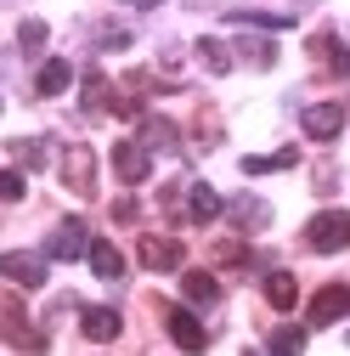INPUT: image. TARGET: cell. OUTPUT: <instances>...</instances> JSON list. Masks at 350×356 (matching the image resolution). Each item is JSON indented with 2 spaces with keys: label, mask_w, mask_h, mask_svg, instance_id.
I'll return each instance as SVG.
<instances>
[{
  "label": "cell",
  "mask_w": 350,
  "mask_h": 356,
  "mask_svg": "<svg viewBox=\"0 0 350 356\" xmlns=\"http://www.w3.org/2000/svg\"><path fill=\"white\" fill-rule=\"evenodd\" d=\"M136 254H142V266L147 272H175V266H181V238H164V232H147L142 243H136Z\"/></svg>",
  "instance_id": "obj_5"
},
{
  "label": "cell",
  "mask_w": 350,
  "mask_h": 356,
  "mask_svg": "<svg viewBox=\"0 0 350 356\" xmlns=\"http://www.w3.org/2000/svg\"><path fill=\"white\" fill-rule=\"evenodd\" d=\"M68 85H74V68H68L62 57H51V63H40V74H34V91H40V97H62Z\"/></svg>",
  "instance_id": "obj_12"
},
{
  "label": "cell",
  "mask_w": 350,
  "mask_h": 356,
  "mask_svg": "<svg viewBox=\"0 0 350 356\" xmlns=\"http://www.w3.org/2000/svg\"><path fill=\"white\" fill-rule=\"evenodd\" d=\"M187 215L198 220V227H203V220H215V215H221V193L203 187V181H192V187H187Z\"/></svg>",
  "instance_id": "obj_16"
},
{
  "label": "cell",
  "mask_w": 350,
  "mask_h": 356,
  "mask_svg": "<svg viewBox=\"0 0 350 356\" xmlns=\"http://www.w3.org/2000/svg\"><path fill=\"white\" fill-rule=\"evenodd\" d=\"M299 164V153L294 147H277V153H254V159H243V170L249 175H266V170H294Z\"/></svg>",
  "instance_id": "obj_21"
},
{
  "label": "cell",
  "mask_w": 350,
  "mask_h": 356,
  "mask_svg": "<svg viewBox=\"0 0 350 356\" xmlns=\"http://www.w3.org/2000/svg\"><path fill=\"white\" fill-rule=\"evenodd\" d=\"M46 34H51L46 23H40V17H28V23L17 29V46H23L28 57H40V51H46Z\"/></svg>",
  "instance_id": "obj_25"
},
{
  "label": "cell",
  "mask_w": 350,
  "mask_h": 356,
  "mask_svg": "<svg viewBox=\"0 0 350 356\" xmlns=\"http://www.w3.org/2000/svg\"><path fill=\"white\" fill-rule=\"evenodd\" d=\"M238 57H249L254 68H272L277 63V46H266V40H238Z\"/></svg>",
  "instance_id": "obj_26"
},
{
  "label": "cell",
  "mask_w": 350,
  "mask_h": 356,
  "mask_svg": "<svg viewBox=\"0 0 350 356\" xmlns=\"http://www.w3.org/2000/svg\"><path fill=\"white\" fill-rule=\"evenodd\" d=\"M181 294H187V305H215V300H221V283H215L209 272H187Z\"/></svg>",
  "instance_id": "obj_18"
},
{
  "label": "cell",
  "mask_w": 350,
  "mask_h": 356,
  "mask_svg": "<svg viewBox=\"0 0 350 356\" xmlns=\"http://www.w3.org/2000/svg\"><path fill=\"white\" fill-rule=\"evenodd\" d=\"M113 175H119L124 187H142L147 175H153V153H147L142 142H119V147H113Z\"/></svg>",
  "instance_id": "obj_4"
},
{
  "label": "cell",
  "mask_w": 350,
  "mask_h": 356,
  "mask_svg": "<svg viewBox=\"0 0 350 356\" xmlns=\"http://www.w3.org/2000/svg\"><path fill=\"white\" fill-rule=\"evenodd\" d=\"M62 181H68V193L91 198V193H97V153H91V147H68V153H62Z\"/></svg>",
  "instance_id": "obj_3"
},
{
  "label": "cell",
  "mask_w": 350,
  "mask_h": 356,
  "mask_svg": "<svg viewBox=\"0 0 350 356\" xmlns=\"http://www.w3.org/2000/svg\"><path fill=\"white\" fill-rule=\"evenodd\" d=\"M124 6H158V0H124Z\"/></svg>",
  "instance_id": "obj_32"
},
{
  "label": "cell",
  "mask_w": 350,
  "mask_h": 356,
  "mask_svg": "<svg viewBox=\"0 0 350 356\" xmlns=\"http://www.w3.org/2000/svg\"><path fill=\"white\" fill-rule=\"evenodd\" d=\"M169 339L181 345V350H209V334H203V323L192 317V311H169Z\"/></svg>",
  "instance_id": "obj_10"
},
{
  "label": "cell",
  "mask_w": 350,
  "mask_h": 356,
  "mask_svg": "<svg viewBox=\"0 0 350 356\" xmlns=\"http://www.w3.org/2000/svg\"><path fill=\"white\" fill-rule=\"evenodd\" d=\"M175 142H181V130H175L169 119H142V147H175Z\"/></svg>",
  "instance_id": "obj_22"
},
{
  "label": "cell",
  "mask_w": 350,
  "mask_h": 356,
  "mask_svg": "<svg viewBox=\"0 0 350 356\" xmlns=\"http://www.w3.org/2000/svg\"><path fill=\"white\" fill-rule=\"evenodd\" d=\"M0 277L17 283V289H40V283H46V254H28V249L0 254Z\"/></svg>",
  "instance_id": "obj_2"
},
{
  "label": "cell",
  "mask_w": 350,
  "mask_h": 356,
  "mask_svg": "<svg viewBox=\"0 0 350 356\" xmlns=\"http://www.w3.org/2000/svg\"><path fill=\"white\" fill-rule=\"evenodd\" d=\"M272 350L277 356H299L305 350V328H272Z\"/></svg>",
  "instance_id": "obj_27"
},
{
  "label": "cell",
  "mask_w": 350,
  "mask_h": 356,
  "mask_svg": "<svg viewBox=\"0 0 350 356\" xmlns=\"http://www.w3.org/2000/svg\"><path fill=\"white\" fill-rule=\"evenodd\" d=\"M339 130H344V108H339V102H317V108H305V136L333 142Z\"/></svg>",
  "instance_id": "obj_9"
},
{
  "label": "cell",
  "mask_w": 350,
  "mask_h": 356,
  "mask_svg": "<svg viewBox=\"0 0 350 356\" xmlns=\"http://www.w3.org/2000/svg\"><path fill=\"white\" fill-rule=\"evenodd\" d=\"M97 46H102V51H124V46H130V29H102Z\"/></svg>",
  "instance_id": "obj_29"
},
{
  "label": "cell",
  "mask_w": 350,
  "mask_h": 356,
  "mask_svg": "<svg viewBox=\"0 0 350 356\" xmlns=\"http://www.w3.org/2000/svg\"><path fill=\"white\" fill-rule=\"evenodd\" d=\"M0 311H6V339H12L17 350H46V334H34V328H28L23 300H17V294H6V300H0Z\"/></svg>",
  "instance_id": "obj_7"
},
{
  "label": "cell",
  "mask_w": 350,
  "mask_h": 356,
  "mask_svg": "<svg viewBox=\"0 0 350 356\" xmlns=\"http://www.w3.org/2000/svg\"><path fill=\"white\" fill-rule=\"evenodd\" d=\"M51 254H57V260H79V254H91V232H85V220H79V215H68L62 227H57Z\"/></svg>",
  "instance_id": "obj_8"
},
{
  "label": "cell",
  "mask_w": 350,
  "mask_h": 356,
  "mask_svg": "<svg viewBox=\"0 0 350 356\" xmlns=\"http://www.w3.org/2000/svg\"><path fill=\"white\" fill-rule=\"evenodd\" d=\"M91 272H97V277H108V283H119V277H124V254H119L108 238H97V243H91Z\"/></svg>",
  "instance_id": "obj_15"
},
{
  "label": "cell",
  "mask_w": 350,
  "mask_h": 356,
  "mask_svg": "<svg viewBox=\"0 0 350 356\" xmlns=\"http://www.w3.org/2000/svg\"><path fill=\"white\" fill-rule=\"evenodd\" d=\"M311 57H322V63H328L333 74H344V79H350V51L339 46L333 34H311Z\"/></svg>",
  "instance_id": "obj_17"
},
{
  "label": "cell",
  "mask_w": 350,
  "mask_h": 356,
  "mask_svg": "<svg viewBox=\"0 0 350 356\" xmlns=\"http://www.w3.org/2000/svg\"><path fill=\"white\" fill-rule=\"evenodd\" d=\"M79 108L85 113H91V119H102V113H113L119 102H113V91H108V79L91 68V74H85V91H79Z\"/></svg>",
  "instance_id": "obj_11"
},
{
  "label": "cell",
  "mask_w": 350,
  "mask_h": 356,
  "mask_svg": "<svg viewBox=\"0 0 350 356\" xmlns=\"http://www.w3.org/2000/svg\"><path fill=\"white\" fill-rule=\"evenodd\" d=\"M305 243H311L317 254H339V249H350V215H344V209H322L311 227H305Z\"/></svg>",
  "instance_id": "obj_1"
},
{
  "label": "cell",
  "mask_w": 350,
  "mask_h": 356,
  "mask_svg": "<svg viewBox=\"0 0 350 356\" xmlns=\"http://www.w3.org/2000/svg\"><path fill=\"white\" fill-rule=\"evenodd\" d=\"M232 23H249V29H294V12H232Z\"/></svg>",
  "instance_id": "obj_24"
},
{
  "label": "cell",
  "mask_w": 350,
  "mask_h": 356,
  "mask_svg": "<svg viewBox=\"0 0 350 356\" xmlns=\"http://www.w3.org/2000/svg\"><path fill=\"white\" fill-rule=\"evenodd\" d=\"M0 198H23V170H6V175H0Z\"/></svg>",
  "instance_id": "obj_30"
},
{
  "label": "cell",
  "mask_w": 350,
  "mask_h": 356,
  "mask_svg": "<svg viewBox=\"0 0 350 356\" xmlns=\"http://www.w3.org/2000/svg\"><path fill=\"white\" fill-rule=\"evenodd\" d=\"M12 159L28 170H46L51 164V142H12Z\"/></svg>",
  "instance_id": "obj_23"
},
{
  "label": "cell",
  "mask_w": 350,
  "mask_h": 356,
  "mask_svg": "<svg viewBox=\"0 0 350 356\" xmlns=\"http://www.w3.org/2000/svg\"><path fill=\"white\" fill-rule=\"evenodd\" d=\"M243 356H260V350H243Z\"/></svg>",
  "instance_id": "obj_33"
},
{
  "label": "cell",
  "mask_w": 350,
  "mask_h": 356,
  "mask_svg": "<svg viewBox=\"0 0 350 356\" xmlns=\"http://www.w3.org/2000/svg\"><path fill=\"white\" fill-rule=\"evenodd\" d=\"M79 328H85V339L108 345V339H119V311H108V305H91V311L79 317Z\"/></svg>",
  "instance_id": "obj_14"
},
{
  "label": "cell",
  "mask_w": 350,
  "mask_h": 356,
  "mask_svg": "<svg viewBox=\"0 0 350 356\" xmlns=\"http://www.w3.org/2000/svg\"><path fill=\"white\" fill-rule=\"evenodd\" d=\"M192 51H198V63H203L209 74H226V68H232V51H226V40H215V34H203Z\"/></svg>",
  "instance_id": "obj_20"
},
{
  "label": "cell",
  "mask_w": 350,
  "mask_h": 356,
  "mask_svg": "<svg viewBox=\"0 0 350 356\" xmlns=\"http://www.w3.org/2000/svg\"><path fill=\"white\" fill-rule=\"evenodd\" d=\"M232 220H238L243 232H260V227H272V204L243 193V198H232Z\"/></svg>",
  "instance_id": "obj_13"
},
{
  "label": "cell",
  "mask_w": 350,
  "mask_h": 356,
  "mask_svg": "<svg viewBox=\"0 0 350 356\" xmlns=\"http://www.w3.org/2000/svg\"><path fill=\"white\" fill-rule=\"evenodd\" d=\"M339 317H350V283L317 289V300H311V328H328V323H339Z\"/></svg>",
  "instance_id": "obj_6"
},
{
  "label": "cell",
  "mask_w": 350,
  "mask_h": 356,
  "mask_svg": "<svg viewBox=\"0 0 350 356\" xmlns=\"http://www.w3.org/2000/svg\"><path fill=\"white\" fill-rule=\"evenodd\" d=\"M266 300H272L277 311H294V305H299V283H294V272H272V277H266Z\"/></svg>",
  "instance_id": "obj_19"
},
{
  "label": "cell",
  "mask_w": 350,
  "mask_h": 356,
  "mask_svg": "<svg viewBox=\"0 0 350 356\" xmlns=\"http://www.w3.org/2000/svg\"><path fill=\"white\" fill-rule=\"evenodd\" d=\"M215 260H221V266H243V260H249V249H243L238 238H226V243H215Z\"/></svg>",
  "instance_id": "obj_28"
},
{
  "label": "cell",
  "mask_w": 350,
  "mask_h": 356,
  "mask_svg": "<svg viewBox=\"0 0 350 356\" xmlns=\"http://www.w3.org/2000/svg\"><path fill=\"white\" fill-rule=\"evenodd\" d=\"M113 220H119V227H130V220H136V198H119V204H113Z\"/></svg>",
  "instance_id": "obj_31"
}]
</instances>
